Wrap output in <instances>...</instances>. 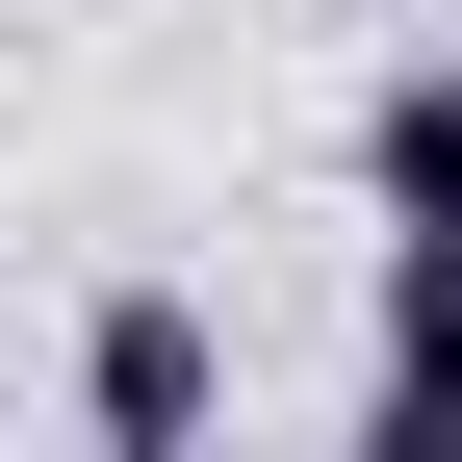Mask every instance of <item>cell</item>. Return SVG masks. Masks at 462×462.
I'll list each match as a JSON object with an SVG mask.
<instances>
[{"mask_svg": "<svg viewBox=\"0 0 462 462\" xmlns=\"http://www.w3.org/2000/svg\"><path fill=\"white\" fill-rule=\"evenodd\" d=\"M78 411H103V462H206V309L180 282H103V334H78Z\"/></svg>", "mask_w": 462, "mask_h": 462, "instance_id": "1", "label": "cell"}, {"mask_svg": "<svg viewBox=\"0 0 462 462\" xmlns=\"http://www.w3.org/2000/svg\"><path fill=\"white\" fill-rule=\"evenodd\" d=\"M360 206H385V257H462V51H411L360 103Z\"/></svg>", "mask_w": 462, "mask_h": 462, "instance_id": "2", "label": "cell"}, {"mask_svg": "<svg viewBox=\"0 0 462 462\" xmlns=\"http://www.w3.org/2000/svg\"><path fill=\"white\" fill-rule=\"evenodd\" d=\"M360 334H385V411H437V437H462V257H385V309H360Z\"/></svg>", "mask_w": 462, "mask_h": 462, "instance_id": "3", "label": "cell"}, {"mask_svg": "<svg viewBox=\"0 0 462 462\" xmlns=\"http://www.w3.org/2000/svg\"><path fill=\"white\" fill-rule=\"evenodd\" d=\"M334 462H462V437H437V411H360V437H334Z\"/></svg>", "mask_w": 462, "mask_h": 462, "instance_id": "4", "label": "cell"}, {"mask_svg": "<svg viewBox=\"0 0 462 462\" xmlns=\"http://www.w3.org/2000/svg\"><path fill=\"white\" fill-rule=\"evenodd\" d=\"M411 26H462V0H411Z\"/></svg>", "mask_w": 462, "mask_h": 462, "instance_id": "5", "label": "cell"}]
</instances>
